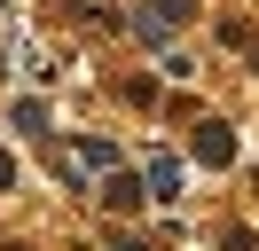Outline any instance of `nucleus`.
<instances>
[{"instance_id":"3","label":"nucleus","mask_w":259,"mask_h":251,"mask_svg":"<svg viewBox=\"0 0 259 251\" xmlns=\"http://www.w3.org/2000/svg\"><path fill=\"white\" fill-rule=\"evenodd\" d=\"M8 173H16V165H8V157H0V188H8Z\"/></svg>"},{"instance_id":"1","label":"nucleus","mask_w":259,"mask_h":251,"mask_svg":"<svg viewBox=\"0 0 259 251\" xmlns=\"http://www.w3.org/2000/svg\"><path fill=\"white\" fill-rule=\"evenodd\" d=\"M196 157H204V165H228V157H236V134H228V126H204V134H196Z\"/></svg>"},{"instance_id":"2","label":"nucleus","mask_w":259,"mask_h":251,"mask_svg":"<svg viewBox=\"0 0 259 251\" xmlns=\"http://www.w3.org/2000/svg\"><path fill=\"white\" fill-rule=\"evenodd\" d=\"M102 196H110L118 212H134V204H142V181H110V188H102Z\"/></svg>"}]
</instances>
